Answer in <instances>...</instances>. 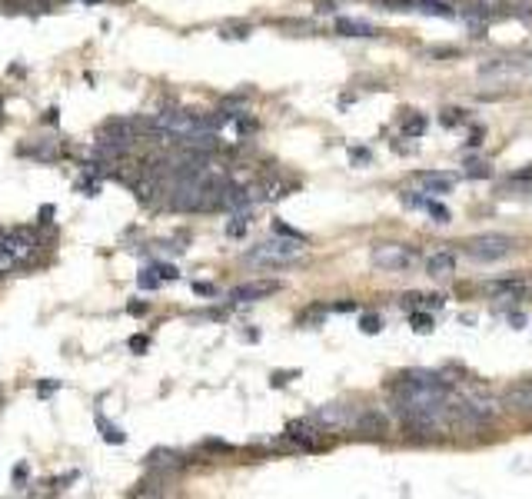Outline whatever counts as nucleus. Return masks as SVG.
<instances>
[{
  "mask_svg": "<svg viewBox=\"0 0 532 499\" xmlns=\"http://www.w3.org/2000/svg\"><path fill=\"white\" fill-rule=\"evenodd\" d=\"M303 243L306 240H296V237L266 240V243H260V247H253L250 253H246V260H250V263H260V267H290V263L303 260V253H306Z\"/></svg>",
  "mask_w": 532,
  "mask_h": 499,
  "instance_id": "obj_1",
  "label": "nucleus"
},
{
  "mask_svg": "<svg viewBox=\"0 0 532 499\" xmlns=\"http://www.w3.org/2000/svg\"><path fill=\"white\" fill-rule=\"evenodd\" d=\"M513 237H506V233H483V237H473V240L466 243V253L479 263H496V260H503L513 253Z\"/></svg>",
  "mask_w": 532,
  "mask_h": 499,
  "instance_id": "obj_2",
  "label": "nucleus"
},
{
  "mask_svg": "<svg viewBox=\"0 0 532 499\" xmlns=\"http://www.w3.org/2000/svg\"><path fill=\"white\" fill-rule=\"evenodd\" d=\"M373 263L379 270H386V273H403L417 263V247H409V243H379L373 247Z\"/></svg>",
  "mask_w": 532,
  "mask_h": 499,
  "instance_id": "obj_3",
  "label": "nucleus"
},
{
  "mask_svg": "<svg viewBox=\"0 0 532 499\" xmlns=\"http://www.w3.org/2000/svg\"><path fill=\"white\" fill-rule=\"evenodd\" d=\"M280 290L276 280H250V283H243L230 293L233 303H250V300H263V297H273Z\"/></svg>",
  "mask_w": 532,
  "mask_h": 499,
  "instance_id": "obj_4",
  "label": "nucleus"
},
{
  "mask_svg": "<svg viewBox=\"0 0 532 499\" xmlns=\"http://www.w3.org/2000/svg\"><path fill=\"white\" fill-rule=\"evenodd\" d=\"M426 273L433 280H449L456 273V253L453 250H436L433 257L426 260Z\"/></svg>",
  "mask_w": 532,
  "mask_h": 499,
  "instance_id": "obj_5",
  "label": "nucleus"
},
{
  "mask_svg": "<svg viewBox=\"0 0 532 499\" xmlns=\"http://www.w3.org/2000/svg\"><path fill=\"white\" fill-rule=\"evenodd\" d=\"M506 406L513 410V413H526L532 416V380L526 383H516L506 390Z\"/></svg>",
  "mask_w": 532,
  "mask_h": 499,
  "instance_id": "obj_6",
  "label": "nucleus"
},
{
  "mask_svg": "<svg viewBox=\"0 0 532 499\" xmlns=\"http://www.w3.org/2000/svg\"><path fill=\"white\" fill-rule=\"evenodd\" d=\"M356 430L363 433V436H373V440L379 436V440H383V436L389 433V420L379 413V410H363L356 420Z\"/></svg>",
  "mask_w": 532,
  "mask_h": 499,
  "instance_id": "obj_7",
  "label": "nucleus"
},
{
  "mask_svg": "<svg viewBox=\"0 0 532 499\" xmlns=\"http://www.w3.org/2000/svg\"><path fill=\"white\" fill-rule=\"evenodd\" d=\"M286 440H293L300 450H319V446H323V443H319V433L313 430L310 423H303V420L286 426Z\"/></svg>",
  "mask_w": 532,
  "mask_h": 499,
  "instance_id": "obj_8",
  "label": "nucleus"
},
{
  "mask_svg": "<svg viewBox=\"0 0 532 499\" xmlns=\"http://www.w3.org/2000/svg\"><path fill=\"white\" fill-rule=\"evenodd\" d=\"M336 30L343 34V37H373V34H376L369 24H363V20H349V17H339Z\"/></svg>",
  "mask_w": 532,
  "mask_h": 499,
  "instance_id": "obj_9",
  "label": "nucleus"
},
{
  "mask_svg": "<svg viewBox=\"0 0 532 499\" xmlns=\"http://www.w3.org/2000/svg\"><path fill=\"white\" fill-rule=\"evenodd\" d=\"M419 180L426 183V190H429V193H446L449 187H453V180H449V177H443V173H423Z\"/></svg>",
  "mask_w": 532,
  "mask_h": 499,
  "instance_id": "obj_10",
  "label": "nucleus"
},
{
  "mask_svg": "<svg viewBox=\"0 0 532 499\" xmlns=\"http://www.w3.org/2000/svg\"><path fill=\"white\" fill-rule=\"evenodd\" d=\"M409 323H413L417 333H433L436 330V320L429 317V313H423V310H413V313H409Z\"/></svg>",
  "mask_w": 532,
  "mask_h": 499,
  "instance_id": "obj_11",
  "label": "nucleus"
},
{
  "mask_svg": "<svg viewBox=\"0 0 532 499\" xmlns=\"http://www.w3.org/2000/svg\"><path fill=\"white\" fill-rule=\"evenodd\" d=\"M523 280L519 277H509V280H493V283H489V290H493V293H523Z\"/></svg>",
  "mask_w": 532,
  "mask_h": 499,
  "instance_id": "obj_12",
  "label": "nucleus"
},
{
  "mask_svg": "<svg viewBox=\"0 0 532 499\" xmlns=\"http://www.w3.org/2000/svg\"><path fill=\"white\" fill-rule=\"evenodd\" d=\"M423 14H436V17H453V7L443 4V0H419V7Z\"/></svg>",
  "mask_w": 532,
  "mask_h": 499,
  "instance_id": "obj_13",
  "label": "nucleus"
},
{
  "mask_svg": "<svg viewBox=\"0 0 532 499\" xmlns=\"http://www.w3.org/2000/svg\"><path fill=\"white\" fill-rule=\"evenodd\" d=\"M316 420L329 430V426H339V423H346V416H343V410H339V406H326V410H319V413H316Z\"/></svg>",
  "mask_w": 532,
  "mask_h": 499,
  "instance_id": "obj_14",
  "label": "nucleus"
},
{
  "mask_svg": "<svg viewBox=\"0 0 532 499\" xmlns=\"http://www.w3.org/2000/svg\"><path fill=\"white\" fill-rule=\"evenodd\" d=\"M403 134L407 137H423L426 134V117H419V114L407 117V120H403Z\"/></svg>",
  "mask_w": 532,
  "mask_h": 499,
  "instance_id": "obj_15",
  "label": "nucleus"
},
{
  "mask_svg": "<svg viewBox=\"0 0 532 499\" xmlns=\"http://www.w3.org/2000/svg\"><path fill=\"white\" fill-rule=\"evenodd\" d=\"M359 330H363L366 336L383 333V317H376V313H366V317L359 320Z\"/></svg>",
  "mask_w": 532,
  "mask_h": 499,
  "instance_id": "obj_16",
  "label": "nucleus"
},
{
  "mask_svg": "<svg viewBox=\"0 0 532 499\" xmlns=\"http://www.w3.org/2000/svg\"><path fill=\"white\" fill-rule=\"evenodd\" d=\"M246 227H250V223H246V217H233V223H226V237H233V240H236V237H243V233H246Z\"/></svg>",
  "mask_w": 532,
  "mask_h": 499,
  "instance_id": "obj_17",
  "label": "nucleus"
},
{
  "mask_svg": "<svg viewBox=\"0 0 532 499\" xmlns=\"http://www.w3.org/2000/svg\"><path fill=\"white\" fill-rule=\"evenodd\" d=\"M426 207H429V213H433V217H436V223H449V210H446L443 203L426 200Z\"/></svg>",
  "mask_w": 532,
  "mask_h": 499,
  "instance_id": "obj_18",
  "label": "nucleus"
},
{
  "mask_svg": "<svg viewBox=\"0 0 532 499\" xmlns=\"http://www.w3.org/2000/svg\"><path fill=\"white\" fill-rule=\"evenodd\" d=\"M100 430H104V440L106 443H124V433L116 430V426H110V423L100 420Z\"/></svg>",
  "mask_w": 532,
  "mask_h": 499,
  "instance_id": "obj_19",
  "label": "nucleus"
},
{
  "mask_svg": "<svg viewBox=\"0 0 532 499\" xmlns=\"http://www.w3.org/2000/svg\"><path fill=\"white\" fill-rule=\"evenodd\" d=\"M379 4L389 10H417L413 7V0H379Z\"/></svg>",
  "mask_w": 532,
  "mask_h": 499,
  "instance_id": "obj_20",
  "label": "nucleus"
},
{
  "mask_svg": "<svg viewBox=\"0 0 532 499\" xmlns=\"http://www.w3.org/2000/svg\"><path fill=\"white\" fill-rule=\"evenodd\" d=\"M323 313H326V307H310V310H306V313L300 317V323H316V320L323 317Z\"/></svg>",
  "mask_w": 532,
  "mask_h": 499,
  "instance_id": "obj_21",
  "label": "nucleus"
},
{
  "mask_svg": "<svg viewBox=\"0 0 532 499\" xmlns=\"http://www.w3.org/2000/svg\"><path fill=\"white\" fill-rule=\"evenodd\" d=\"M456 120H463V110H443V124L453 127Z\"/></svg>",
  "mask_w": 532,
  "mask_h": 499,
  "instance_id": "obj_22",
  "label": "nucleus"
},
{
  "mask_svg": "<svg viewBox=\"0 0 532 499\" xmlns=\"http://www.w3.org/2000/svg\"><path fill=\"white\" fill-rule=\"evenodd\" d=\"M154 273H156L160 280H176V270H174V267H156Z\"/></svg>",
  "mask_w": 532,
  "mask_h": 499,
  "instance_id": "obj_23",
  "label": "nucleus"
},
{
  "mask_svg": "<svg viewBox=\"0 0 532 499\" xmlns=\"http://www.w3.org/2000/svg\"><path fill=\"white\" fill-rule=\"evenodd\" d=\"M469 177H489V167L486 164H469Z\"/></svg>",
  "mask_w": 532,
  "mask_h": 499,
  "instance_id": "obj_24",
  "label": "nucleus"
},
{
  "mask_svg": "<svg viewBox=\"0 0 532 499\" xmlns=\"http://www.w3.org/2000/svg\"><path fill=\"white\" fill-rule=\"evenodd\" d=\"M146 346H150L146 336H134V340H130V350H146Z\"/></svg>",
  "mask_w": 532,
  "mask_h": 499,
  "instance_id": "obj_25",
  "label": "nucleus"
},
{
  "mask_svg": "<svg viewBox=\"0 0 532 499\" xmlns=\"http://www.w3.org/2000/svg\"><path fill=\"white\" fill-rule=\"evenodd\" d=\"M194 290L200 293V297H213V293H216V290H213L210 283H194Z\"/></svg>",
  "mask_w": 532,
  "mask_h": 499,
  "instance_id": "obj_26",
  "label": "nucleus"
},
{
  "mask_svg": "<svg viewBox=\"0 0 532 499\" xmlns=\"http://www.w3.org/2000/svg\"><path fill=\"white\" fill-rule=\"evenodd\" d=\"M356 310V300L349 303V300H343V303H336V313H353Z\"/></svg>",
  "mask_w": 532,
  "mask_h": 499,
  "instance_id": "obj_27",
  "label": "nucleus"
},
{
  "mask_svg": "<svg viewBox=\"0 0 532 499\" xmlns=\"http://www.w3.org/2000/svg\"><path fill=\"white\" fill-rule=\"evenodd\" d=\"M206 450H220V453H230L233 446H226V443H220V440H210V443H206Z\"/></svg>",
  "mask_w": 532,
  "mask_h": 499,
  "instance_id": "obj_28",
  "label": "nucleus"
},
{
  "mask_svg": "<svg viewBox=\"0 0 532 499\" xmlns=\"http://www.w3.org/2000/svg\"><path fill=\"white\" fill-rule=\"evenodd\" d=\"M226 37H240V40H243V37H250V27H233L230 34H226Z\"/></svg>",
  "mask_w": 532,
  "mask_h": 499,
  "instance_id": "obj_29",
  "label": "nucleus"
},
{
  "mask_svg": "<svg viewBox=\"0 0 532 499\" xmlns=\"http://www.w3.org/2000/svg\"><path fill=\"white\" fill-rule=\"evenodd\" d=\"M126 310H130L134 317H144V313H146V303H130V307H126Z\"/></svg>",
  "mask_w": 532,
  "mask_h": 499,
  "instance_id": "obj_30",
  "label": "nucleus"
},
{
  "mask_svg": "<svg viewBox=\"0 0 532 499\" xmlns=\"http://www.w3.org/2000/svg\"><path fill=\"white\" fill-rule=\"evenodd\" d=\"M349 157H353V160H359V164H366V160H369L366 150H349Z\"/></svg>",
  "mask_w": 532,
  "mask_h": 499,
  "instance_id": "obj_31",
  "label": "nucleus"
},
{
  "mask_svg": "<svg viewBox=\"0 0 532 499\" xmlns=\"http://www.w3.org/2000/svg\"><path fill=\"white\" fill-rule=\"evenodd\" d=\"M509 323H516V330H519L526 323V317H523V313H513V317H509Z\"/></svg>",
  "mask_w": 532,
  "mask_h": 499,
  "instance_id": "obj_32",
  "label": "nucleus"
}]
</instances>
